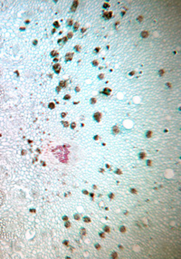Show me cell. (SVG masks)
<instances>
[{
	"label": "cell",
	"instance_id": "cell-1",
	"mask_svg": "<svg viewBox=\"0 0 181 259\" xmlns=\"http://www.w3.org/2000/svg\"><path fill=\"white\" fill-rule=\"evenodd\" d=\"M23 232L21 225L11 218L0 219V239L5 242L18 241Z\"/></svg>",
	"mask_w": 181,
	"mask_h": 259
},
{
	"label": "cell",
	"instance_id": "cell-2",
	"mask_svg": "<svg viewBox=\"0 0 181 259\" xmlns=\"http://www.w3.org/2000/svg\"><path fill=\"white\" fill-rule=\"evenodd\" d=\"M8 100H9V96L6 94L4 89L0 88V109L4 107L8 103Z\"/></svg>",
	"mask_w": 181,
	"mask_h": 259
},
{
	"label": "cell",
	"instance_id": "cell-3",
	"mask_svg": "<svg viewBox=\"0 0 181 259\" xmlns=\"http://www.w3.org/2000/svg\"><path fill=\"white\" fill-rule=\"evenodd\" d=\"M11 4H12L11 1H0V12L7 10Z\"/></svg>",
	"mask_w": 181,
	"mask_h": 259
},
{
	"label": "cell",
	"instance_id": "cell-4",
	"mask_svg": "<svg viewBox=\"0 0 181 259\" xmlns=\"http://www.w3.org/2000/svg\"><path fill=\"white\" fill-rule=\"evenodd\" d=\"M7 176V172L5 170L4 168L0 167V182H3Z\"/></svg>",
	"mask_w": 181,
	"mask_h": 259
},
{
	"label": "cell",
	"instance_id": "cell-5",
	"mask_svg": "<svg viewBox=\"0 0 181 259\" xmlns=\"http://www.w3.org/2000/svg\"><path fill=\"white\" fill-rule=\"evenodd\" d=\"M5 199H6V195L3 192V190L0 189V207H2V205L4 204Z\"/></svg>",
	"mask_w": 181,
	"mask_h": 259
},
{
	"label": "cell",
	"instance_id": "cell-6",
	"mask_svg": "<svg viewBox=\"0 0 181 259\" xmlns=\"http://www.w3.org/2000/svg\"><path fill=\"white\" fill-rule=\"evenodd\" d=\"M54 70L56 71V73H59V70H60V65H54Z\"/></svg>",
	"mask_w": 181,
	"mask_h": 259
},
{
	"label": "cell",
	"instance_id": "cell-7",
	"mask_svg": "<svg viewBox=\"0 0 181 259\" xmlns=\"http://www.w3.org/2000/svg\"><path fill=\"white\" fill-rule=\"evenodd\" d=\"M65 57H66V58H65V60L70 61L72 59V57H73V54H68V55H66Z\"/></svg>",
	"mask_w": 181,
	"mask_h": 259
},
{
	"label": "cell",
	"instance_id": "cell-8",
	"mask_svg": "<svg viewBox=\"0 0 181 259\" xmlns=\"http://www.w3.org/2000/svg\"><path fill=\"white\" fill-rule=\"evenodd\" d=\"M100 117H101V114H100L99 112H97V113H95V118L96 119V121H100Z\"/></svg>",
	"mask_w": 181,
	"mask_h": 259
},
{
	"label": "cell",
	"instance_id": "cell-9",
	"mask_svg": "<svg viewBox=\"0 0 181 259\" xmlns=\"http://www.w3.org/2000/svg\"><path fill=\"white\" fill-rule=\"evenodd\" d=\"M104 17L105 18H110L112 17V13H105L104 15Z\"/></svg>",
	"mask_w": 181,
	"mask_h": 259
},
{
	"label": "cell",
	"instance_id": "cell-10",
	"mask_svg": "<svg viewBox=\"0 0 181 259\" xmlns=\"http://www.w3.org/2000/svg\"><path fill=\"white\" fill-rule=\"evenodd\" d=\"M111 92V90L110 89H108V88H106L105 90H104V93L105 94V95H109V93Z\"/></svg>",
	"mask_w": 181,
	"mask_h": 259
},
{
	"label": "cell",
	"instance_id": "cell-11",
	"mask_svg": "<svg viewBox=\"0 0 181 259\" xmlns=\"http://www.w3.org/2000/svg\"><path fill=\"white\" fill-rule=\"evenodd\" d=\"M140 157H141V159H143V158L145 157V153H141V154H140Z\"/></svg>",
	"mask_w": 181,
	"mask_h": 259
},
{
	"label": "cell",
	"instance_id": "cell-12",
	"mask_svg": "<svg viewBox=\"0 0 181 259\" xmlns=\"http://www.w3.org/2000/svg\"><path fill=\"white\" fill-rule=\"evenodd\" d=\"M104 230H105V232H109V231H110V229H109L108 227H105V228H104Z\"/></svg>",
	"mask_w": 181,
	"mask_h": 259
},
{
	"label": "cell",
	"instance_id": "cell-13",
	"mask_svg": "<svg viewBox=\"0 0 181 259\" xmlns=\"http://www.w3.org/2000/svg\"><path fill=\"white\" fill-rule=\"evenodd\" d=\"M121 232H125V228L124 227H121Z\"/></svg>",
	"mask_w": 181,
	"mask_h": 259
},
{
	"label": "cell",
	"instance_id": "cell-14",
	"mask_svg": "<svg viewBox=\"0 0 181 259\" xmlns=\"http://www.w3.org/2000/svg\"><path fill=\"white\" fill-rule=\"evenodd\" d=\"M60 85L62 87H64L65 85V82H60Z\"/></svg>",
	"mask_w": 181,
	"mask_h": 259
},
{
	"label": "cell",
	"instance_id": "cell-15",
	"mask_svg": "<svg viewBox=\"0 0 181 259\" xmlns=\"http://www.w3.org/2000/svg\"><path fill=\"white\" fill-rule=\"evenodd\" d=\"M49 107L51 109H54V107H55V105H54V104H49Z\"/></svg>",
	"mask_w": 181,
	"mask_h": 259
},
{
	"label": "cell",
	"instance_id": "cell-16",
	"mask_svg": "<svg viewBox=\"0 0 181 259\" xmlns=\"http://www.w3.org/2000/svg\"><path fill=\"white\" fill-rule=\"evenodd\" d=\"M84 221H85V222H90V219H88V218H84Z\"/></svg>",
	"mask_w": 181,
	"mask_h": 259
},
{
	"label": "cell",
	"instance_id": "cell-17",
	"mask_svg": "<svg viewBox=\"0 0 181 259\" xmlns=\"http://www.w3.org/2000/svg\"><path fill=\"white\" fill-rule=\"evenodd\" d=\"M76 6H77V2H74V6H73V10H74V9H75V8H76Z\"/></svg>",
	"mask_w": 181,
	"mask_h": 259
},
{
	"label": "cell",
	"instance_id": "cell-18",
	"mask_svg": "<svg viewBox=\"0 0 181 259\" xmlns=\"http://www.w3.org/2000/svg\"><path fill=\"white\" fill-rule=\"evenodd\" d=\"M151 132H149V133H148V134H147V136H148V138H150V136H151Z\"/></svg>",
	"mask_w": 181,
	"mask_h": 259
},
{
	"label": "cell",
	"instance_id": "cell-19",
	"mask_svg": "<svg viewBox=\"0 0 181 259\" xmlns=\"http://www.w3.org/2000/svg\"><path fill=\"white\" fill-rule=\"evenodd\" d=\"M74 27H75V28H74V29H75V30H76V29H77V27H78L77 23H76V24H75V26H74Z\"/></svg>",
	"mask_w": 181,
	"mask_h": 259
},
{
	"label": "cell",
	"instance_id": "cell-20",
	"mask_svg": "<svg viewBox=\"0 0 181 259\" xmlns=\"http://www.w3.org/2000/svg\"><path fill=\"white\" fill-rule=\"evenodd\" d=\"M54 25H55V26H59V24H58V23H57V22H56V23H55V24H54Z\"/></svg>",
	"mask_w": 181,
	"mask_h": 259
},
{
	"label": "cell",
	"instance_id": "cell-21",
	"mask_svg": "<svg viewBox=\"0 0 181 259\" xmlns=\"http://www.w3.org/2000/svg\"><path fill=\"white\" fill-rule=\"evenodd\" d=\"M65 99H70L69 95H67V96H65Z\"/></svg>",
	"mask_w": 181,
	"mask_h": 259
},
{
	"label": "cell",
	"instance_id": "cell-22",
	"mask_svg": "<svg viewBox=\"0 0 181 259\" xmlns=\"http://www.w3.org/2000/svg\"><path fill=\"white\" fill-rule=\"evenodd\" d=\"M56 55H57V53H56V52H53L52 53V56H56Z\"/></svg>",
	"mask_w": 181,
	"mask_h": 259
},
{
	"label": "cell",
	"instance_id": "cell-23",
	"mask_svg": "<svg viewBox=\"0 0 181 259\" xmlns=\"http://www.w3.org/2000/svg\"><path fill=\"white\" fill-rule=\"evenodd\" d=\"M112 256H113V257H114V258H115V257H117V254H115V253H114V254H113V255H112Z\"/></svg>",
	"mask_w": 181,
	"mask_h": 259
},
{
	"label": "cell",
	"instance_id": "cell-24",
	"mask_svg": "<svg viewBox=\"0 0 181 259\" xmlns=\"http://www.w3.org/2000/svg\"><path fill=\"white\" fill-rule=\"evenodd\" d=\"M71 126H72V128H75V123H73Z\"/></svg>",
	"mask_w": 181,
	"mask_h": 259
},
{
	"label": "cell",
	"instance_id": "cell-25",
	"mask_svg": "<svg viewBox=\"0 0 181 259\" xmlns=\"http://www.w3.org/2000/svg\"><path fill=\"white\" fill-rule=\"evenodd\" d=\"M66 227H70V223L69 222H67V223H66Z\"/></svg>",
	"mask_w": 181,
	"mask_h": 259
},
{
	"label": "cell",
	"instance_id": "cell-26",
	"mask_svg": "<svg viewBox=\"0 0 181 259\" xmlns=\"http://www.w3.org/2000/svg\"><path fill=\"white\" fill-rule=\"evenodd\" d=\"M84 231H85V230H84V229H82V235H84V234H85V232H84Z\"/></svg>",
	"mask_w": 181,
	"mask_h": 259
},
{
	"label": "cell",
	"instance_id": "cell-27",
	"mask_svg": "<svg viewBox=\"0 0 181 259\" xmlns=\"http://www.w3.org/2000/svg\"><path fill=\"white\" fill-rule=\"evenodd\" d=\"M64 125L68 126V123L67 122H64Z\"/></svg>",
	"mask_w": 181,
	"mask_h": 259
},
{
	"label": "cell",
	"instance_id": "cell-28",
	"mask_svg": "<svg viewBox=\"0 0 181 259\" xmlns=\"http://www.w3.org/2000/svg\"><path fill=\"white\" fill-rule=\"evenodd\" d=\"M75 49H76L77 51H79V49H80V48H79V47H76V48H75Z\"/></svg>",
	"mask_w": 181,
	"mask_h": 259
},
{
	"label": "cell",
	"instance_id": "cell-29",
	"mask_svg": "<svg viewBox=\"0 0 181 259\" xmlns=\"http://www.w3.org/2000/svg\"><path fill=\"white\" fill-rule=\"evenodd\" d=\"M64 244H65V245H67V244H68V242L65 241V242H64Z\"/></svg>",
	"mask_w": 181,
	"mask_h": 259
},
{
	"label": "cell",
	"instance_id": "cell-30",
	"mask_svg": "<svg viewBox=\"0 0 181 259\" xmlns=\"http://www.w3.org/2000/svg\"><path fill=\"white\" fill-rule=\"evenodd\" d=\"M2 76V73H1V70H0V78Z\"/></svg>",
	"mask_w": 181,
	"mask_h": 259
},
{
	"label": "cell",
	"instance_id": "cell-31",
	"mask_svg": "<svg viewBox=\"0 0 181 259\" xmlns=\"http://www.w3.org/2000/svg\"><path fill=\"white\" fill-rule=\"evenodd\" d=\"M0 257H1V249H0Z\"/></svg>",
	"mask_w": 181,
	"mask_h": 259
},
{
	"label": "cell",
	"instance_id": "cell-32",
	"mask_svg": "<svg viewBox=\"0 0 181 259\" xmlns=\"http://www.w3.org/2000/svg\"><path fill=\"white\" fill-rule=\"evenodd\" d=\"M0 42H1V35H0Z\"/></svg>",
	"mask_w": 181,
	"mask_h": 259
}]
</instances>
